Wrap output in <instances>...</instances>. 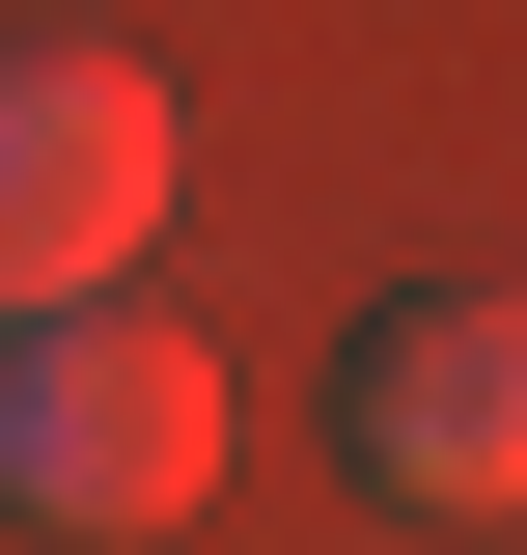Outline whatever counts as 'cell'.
<instances>
[{
    "instance_id": "obj_2",
    "label": "cell",
    "mask_w": 527,
    "mask_h": 555,
    "mask_svg": "<svg viewBox=\"0 0 527 555\" xmlns=\"http://www.w3.org/2000/svg\"><path fill=\"white\" fill-rule=\"evenodd\" d=\"M167 83L112 56V28H0V334L28 306H112L139 278V222H167Z\"/></svg>"
},
{
    "instance_id": "obj_3",
    "label": "cell",
    "mask_w": 527,
    "mask_h": 555,
    "mask_svg": "<svg viewBox=\"0 0 527 555\" xmlns=\"http://www.w3.org/2000/svg\"><path fill=\"white\" fill-rule=\"evenodd\" d=\"M333 444H361L416 528H527V278H416V306H361Z\"/></svg>"
},
{
    "instance_id": "obj_1",
    "label": "cell",
    "mask_w": 527,
    "mask_h": 555,
    "mask_svg": "<svg viewBox=\"0 0 527 555\" xmlns=\"http://www.w3.org/2000/svg\"><path fill=\"white\" fill-rule=\"evenodd\" d=\"M222 500V361L167 334V306H28L0 334V528H56V555H139V528H195Z\"/></svg>"
}]
</instances>
